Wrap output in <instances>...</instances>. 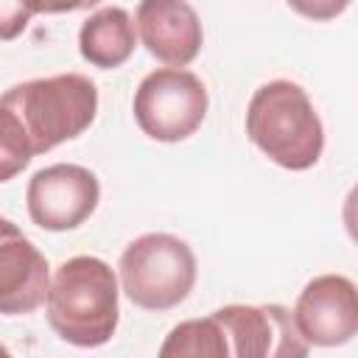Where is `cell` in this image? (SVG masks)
I'll list each match as a JSON object with an SVG mask.
<instances>
[{
  "instance_id": "cell-4",
  "label": "cell",
  "mask_w": 358,
  "mask_h": 358,
  "mask_svg": "<svg viewBox=\"0 0 358 358\" xmlns=\"http://www.w3.org/2000/svg\"><path fill=\"white\" fill-rule=\"evenodd\" d=\"M120 291L143 310H171L185 302L196 285V255L171 232H145L134 238L117 263Z\"/></svg>"
},
{
  "instance_id": "cell-3",
  "label": "cell",
  "mask_w": 358,
  "mask_h": 358,
  "mask_svg": "<svg viewBox=\"0 0 358 358\" xmlns=\"http://www.w3.org/2000/svg\"><path fill=\"white\" fill-rule=\"evenodd\" d=\"M20 120L34 157L84 134L98 115V90L81 73H59L8 87L0 95Z\"/></svg>"
},
{
  "instance_id": "cell-16",
  "label": "cell",
  "mask_w": 358,
  "mask_h": 358,
  "mask_svg": "<svg viewBox=\"0 0 358 358\" xmlns=\"http://www.w3.org/2000/svg\"><path fill=\"white\" fill-rule=\"evenodd\" d=\"M101 0H28L34 14H70L98 6Z\"/></svg>"
},
{
  "instance_id": "cell-9",
  "label": "cell",
  "mask_w": 358,
  "mask_h": 358,
  "mask_svg": "<svg viewBox=\"0 0 358 358\" xmlns=\"http://www.w3.org/2000/svg\"><path fill=\"white\" fill-rule=\"evenodd\" d=\"M50 285L48 257L22 235V229L0 215V313L25 316L45 305Z\"/></svg>"
},
{
  "instance_id": "cell-11",
  "label": "cell",
  "mask_w": 358,
  "mask_h": 358,
  "mask_svg": "<svg viewBox=\"0 0 358 358\" xmlns=\"http://www.w3.org/2000/svg\"><path fill=\"white\" fill-rule=\"evenodd\" d=\"M137 48V28L126 8L106 6L90 14L78 31V53L101 70H115L129 62Z\"/></svg>"
},
{
  "instance_id": "cell-5",
  "label": "cell",
  "mask_w": 358,
  "mask_h": 358,
  "mask_svg": "<svg viewBox=\"0 0 358 358\" xmlns=\"http://www.w3.org/2000/svg\"><path fill=\"white\" fill-rule=\"evenodd\" d=\"M210 95L204 81L182 67L151 70L134 92V120L157 143H179L199 131Z\"/></svg>"
},
{
  "instance_id": "cell-6",
  "label": "cell",
  "mask_w": 358,
  "mask_h": 358,
  "mask_svg": "<svg viewBox=\"0 0 358 358\" xmlns=\"http://www.w3.org/2000/svg\"><path fill=\"white\" fill-rule=\"evenodd\" d=\"M221 330L227 355L235 358H302L310 352L285 305H224L210 313Z\"/></svg>"
},
{
  "instance_id": "cell-10",
  "label": "cell",
  "mask_w": 358,
  "mask_h": 358,
  "mask_svg": "<svg viewBox=\"0 0 358 358\" xmlns=\"http://www.w3.org/2000/svg\"><path fill=\"white\" fill-rule=\"evenodd\" d=\"M134 28L143 48L168 67H187L204 45L201 20L187 0H140Z\"/></svg>"
},
{
  "instance_id": "cell-7",
  "label": "cell",
  "mask_w": 358,
  "mask_h": 358,
  "mask_svg": "<svg viewBox=\"0 0 358 358\" xmlns=\"http://www.w3.org/2000/svg\"><path fill=\"white\" fill-rule=\"evenodd\" d=\"M101 201L98 176L76 162H56L39 168L25 187L28 215L48 232H67L81 227Z\"/></svg>"
},
{
  "instance_id": "cell-14",
  "label": "cell",
  "mask_w": 358,
  "mask_h": 358,
  "mask_svg": "<svg viewBox=\"0 0 358 358\" xmlns=\"http://www.w3.org/2000/svg\"><path fill=\"white\" fill-rule=\"evenodd\" d=\"M31 17L34 11L28 0H0V42L17 39L28 28Z\"/></svg>"
},
{
  "instance_id": "cell-8",
  "label": "cell",
  "mask_w": 358,
  "mask_h": 358,
  "mask_svg": "<svg viewBox=\"0 0 358 358\" xmlns=\"http://www.w3.org/2000/svg\"><path fill=\"white\" fill-rule=\"evenodd\" d=\"M308 347H341L358 333L355 282L344 274H319L305 282L291 310Z\"/></svg>"
},
{
  "instance_id": "cell-2",
  "label": "cell",
  "mask_w": 358,
  "mask_h": 358,
  "mask_svg": "<svg viewBox=\"0 0 358 358\" xmlns=\"http://www.w3.org/2000/svg\"><path fill=\"white\" fill-rule=\"evenodd\" d=\"M249 140L280 168L308 171L324 151V126L308 92L288 78L266 81L246 106Z\"/></svg>"
},
{
  "instance_id": "cell-13",
  "label": "cell",
  "mask_w": 358,
  "mask_h": 358,
  "mask_svg": "<svg viewBox=\"0 0 358 358\" xmlns=\"http://www.w3.org/2000/svg\"><path fill=\"white\" fill-rule=\"evenodd\" d=\"M31 159H34V151L28 145V137L20 120L6 103H0V182H8L17 173H22Z\"/></svg>"
},
{
  "instance_id": "cell-15",
  "label": "cell",
  "mask_w": 358,
  "mask_h": 358,
  "mask_svg": "<svg viewBox=\"0 0 358 358\" xmlns=\"http://www.w3.org/2000/svg\"><path fill=\"white\" fill-rule=\"evenodd\" d=\"M299 17H308L313 22H327L341 17L352 0H285Z\"/></svg>"
},
{
  "instance_id": "cell-12",
  "label": "cell",
  "mask_w": 358,
  "mask_h": 358,
  "mask_svg": "<svg viewBox=\"0 0 358 358\" xmlns=\"http://www.w3.org/2000/svg\"><path fill=\"white\" fill-rule=\"evenodd\" d=\"M162 358H179V355H193V358H227L221 330L213 316L204 319H187L171 327L159 347Z\"/></svg>"
},
{
  "instance_id": "cell-1",
  "label": "cell",
  "mask_w": 358,
  "mask_h": 358,
  "mask_svg": "<svg viewBox=\"0 0 358 358\" xmlns=\"http://www.w3.org/2000/svg\"><path fill=\"white\" fill-rule=\"evenodd\" d=\"M120 288L112 266L92 255L64 260L50 277L45 313L53 333L73 347L106 344L120 322Z\"/></svg>"
}]
</instances>
